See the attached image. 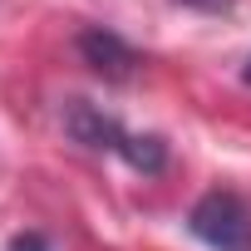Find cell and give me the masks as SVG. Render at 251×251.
Masks as SVG:
<instances>
[{
  "label": "cell",
  "mask_w": 251,
  "mask_h": 251,
  "mask_svg": "<svg viewBox=\"0 0 251 251\" xmlns=\"http://www.w3.org/2000/svg\"><path fill=\"white\" fill-rule=\"evenodd\" d=\"M187 226L212 251H251V212L236 192H207L187 212Z\"/></svg>",
  "instance_id": "6da1fadb"
},
{
  "label": "cell",
  "mask_w": 251,
  "mask_h": 251,
  "mask_svg": "<svg viewBox=\"0 0 251 251\" xmlns=\"http://www.w3.org/2000/svg\"><path fill=\"white\" fill-rule=\"evenodd\" d=\"M64 128L84 143V148H108V153H128V143H133V133H123L118 128V118H108L103 108H94V103H84V99H69L64 103Z\"/></svg>",
  "instance_id": "7a4b0ae2"
},
{
  "label": "cell",
  "mask_w": 251,
  "mask_h": 251,
  "mask_svg": "<svg viewBox=\"0 0 251 251\" xmlns=\"http://www.w3.org/2000/svg\"><path fill=\"white\" fill-rule=\"evenodd\" d=\"M79 54H84L89 69L103 74V79H133V69H138L133 45H123L113 30H84V35H79Z\"/></svg>",
  "instance_id": "3957f363"
},
{
  "label": "cell",
  "mask_w": 251,
  "mask_h": 251,
  "mask_svg": "<svg viewBox=\"0 0 251 251\" xmlns=\"http://www.w3.org/2000/svg\"><path fill=\"white\" fill-rule=\"evenodd\" d=\"M10 251H50V246H45V236H40V231H30V236H20Z\"/></svg>",
  "instance_id": "277c9868"
},
{
  "label": "cell",
  "mask_w": 251,
  "mask_h": 251,
  "mask_svg": "<svg viewBox=\"0 0 251 251\" xmlns=\"http://www.w3.org/2000/svg\"><path fill=\"white\" fill-rule=\"evenodd\" d=\"M182 5H197V10H226L231 0H182Z\"/></svg>",
  "instance_id": "5b68a950"
},
{
  "label": "cell",
  "mask_w": 251,
  "mask_h": 251,
  "mask_svg": "<svg viewBox=\"0 0 251 251\" xmlns=\"http://www.w3.org/2000/svg\"><path fill=\"white\" fill-rule=\"evenodd\" d=\"M246 84H251V64H246Z\"/></svg>",
  "instance_id": "8992f818"
}]
</instances>
